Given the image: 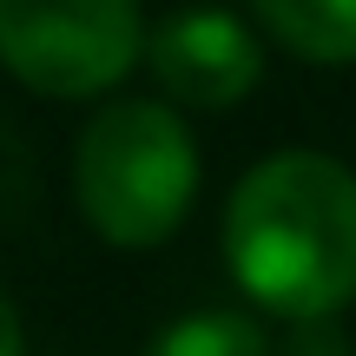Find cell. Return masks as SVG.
Returning a JSON list of instances; mask_svg holds the SVG:
<instances>
[{"label": "cell", "mask_w": 356, "mask_h": 356, "mask_svg": "<svg viewBox=\"0 0 356 356\" xmlns=\"http://www.w3.org/2000/svg\"><path fill=\"white\" fill-rule=\"evenodd\" d=\"M26 350V330H20V310H13V297L0 291V356H20Z\"/></svg>", "instance_id": "ba28073f"}, {"label": "cell", "mask_w": 356, "mask_h": 356, "mask_svg": "<svg viewBox=\"0 0 356 356\" xmlns=\"http://www.w3.org/2000/svg\"><path fill=\"white\" fill-rule=\"evenodd\" d=\"M139 356H270V337H264V323L244 317V310L204 304V310L172 317L165 330H152Z\"/></svg>", "instance_id": "8992f818"}, {"label": "cell", "mask_w": 356, "mask_h": 356, "mask_svg": "<svg viewBox=\"0 0 356 356\" xmlns=\"http://www.w3.org/2000/svg\"><path fill=\"white\" fill-rule=\"evenodd\" d=\"M225 270L257 310L323 323L356 304V172L330 152H270L231 185Z\"/></svg>", "instance_id": "6da1fadb"}, {"label": "cell", "mask_w": 356, "mask_h": 356, "mask_svg": "<svg viewBox=\"0 0 356 356\" xmlns=\"http://www.w3.org/2000/svg\"><path fill=\"white\" fill-rule=\"evenodd\" d=\"M204 159L172 99H106L73 139V204L113 251H159L191 218Z\"/></svg>", "instance_id": "7a4b0ae2"}, {"label": "cell", "mask_w": 356, "mask_h": 356, "mask_svg": "<svg viewBox=\"0 0 356 356\" xmlns=\"http://www.w3.org/2000/svg\"><path fill=\"white\" fill-rule=\"evenodd\" d=\"M145 73L178 113H231L264 79V33L231 7H178L145 33Z\"/></svg>", "instance_id": "277c9868"}, {"label": "cell", "mask_w": 356, "mask_h": 356, "mask_svg": "<svg viewBox=\"0 0 356 356\" xmlns=\"http://www.w3.org/2000/svg\"><path fill=\"white\" fill-rule=\"evenodd\" d=\"M251 20L304 66H356V0H251Z\"/></svg>", "instance_id": "5b68a950"}, {"label": "cell", "mask_w": 356, "mask_h": 356, "mask_svg": "<svg viewBox=\"0 0 356 356\" xmlns=\"http://www.w3.org/2000/svg\"><path fill=\"white\" fill-rule=\"evenodd\" d=\"M139 0H0V66L33 99H106L145 60Z\"/></svg>", "instance_id": "3957f363"}, {"label": "cell", "mask_w": 356, "mask_h": 356, "mask_svg": "<svg viewBox=\"0 0 356 356\" xmlns=\"http://www.w3.org/2000/svg\"><path fill=\"white\" fill-rule=\"evenodd\" d=\"M284 356H350V343H343V330H337V317H323V323H297V337H291Z\"/></svg>", "instance_id": "52a82bcc"}]
</instances>
